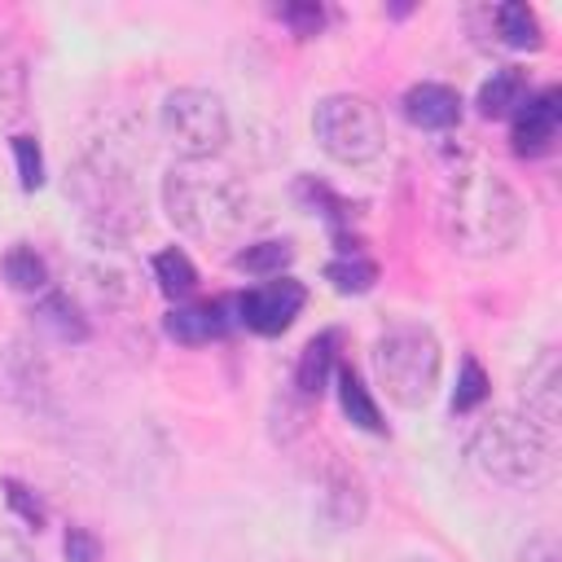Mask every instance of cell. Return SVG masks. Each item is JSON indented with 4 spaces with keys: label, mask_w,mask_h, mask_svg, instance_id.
I'll list each match as a JSON object with an SVG mask.
<instances>
[{
    "label": "cell",
    "mask_w": 562,
    "mask_h": 562,
    "mask_svg": "<svg viewBox=\"0 0 562 562\" xmlns=\"http://www.w3.org/2000/svg\"><path fill=\"white\" fill-rule=\"evenodd\" d=\"M66 198L79 206V220L101 250H123L149 224L136 162L119 149V140H92L75 158L66 171Z\"/></svg>",
    "instance_id": "obj_1"
},
{
    "label": "cell",
    "mask_w": 562,
    "mask_h": 562,
    "mask_svg": "<svg viewBox=\"0 0 562 562\" xmlns=\"http://www.w3.org/2000/svg\"><path fill=\"white\" fill-rule=\"evenodd\" d=\"M527 228L522 198L487 167H461L439 198V233L457 255L492 259L518 246Z\"/></svg>",
    "instance_id": "obj_2"
},
{
    "label": "cell",
    "mask_w": 562,
    "mask_h": 562,
    "mask_svg": "<svg viewBox=\"0 0 562 562\" xmlns=\"http://www.w3.org/2000/svg\"><path fill=\"white\" fill-rule=\"evenodd\" d=\"M162 211L167 220L193 237V241H206V246H220V241H237L250 220H255V198L250 189L241 184V176L215 158H202V162H171L167 176H162Z\"/></svg>",
    "instance_id": "obj_3"
},
{
    "label": "cell",
    "mask_w": 562,
    "mask_h": 562,
    "mask_svg": "<svg viewBox=\"0 0 562 562\" xmlns=\"http://www.w3.org/2000/svg\"><path fill=\"white\" fill-rule=\"evenodd\" d=\"M470 461L496 479V483H509V487H540L549 483L553 474V435L540 430L527 413L518 408H501V413H487L474 430H470V443H465Z\"/></svg>",
    "instance_id": "obj_4"
},
{
    "label": "cell",
    "mask_w": 562,
    "mask_h": 562,
    "mask_svg": "<svg viewBox=\"0 0 562 562\" xmlns=\"http://www.w3.org/2000/svg\"><path fill=\"white\" fill-rule=\"evenodd\" d=\"M373 373L391 404L400 408H426L439 391L443 373V347L430 325L422 321H395L373 338Z\"/></svg>",
    "instance_id": "obj_5"
},
{
    "label": "cell",
    "mask_w": 562,
    "mask_h": 562,
    "mask_svg": "<svg viewBox=\"0 0 562 562\" xmlns=\"http://www.w3.org/2000/svg\"><path fill=\"white\" fill-rule=\"evenodd\" d=\"M312 136L342 167H364V162L382 158V149H386L382 110L369 97H356V92L321 97L316 110H312Z\"/></svg>",
    "instance_id": "obj_6"
},
{
    "label": "cell",
    "mask_w": 562,
    "mask_h": 562,
    "mask_svg": "<svg viewBox=\"0 0 562 562\" xmlns=\"http://www.w3.org/2000/svg\"><path fill=\"white\" fill-rule=\"evenodd\" d=\"M158 127L167 136V145L184 158V162H202V158H220L224 145L233 140V119L220 92L211 88H171L158 105Z\"/></svg>",
    "instance_id": "obj_7"
},
{
    "label": "cell",
    "mask_w": 562,
    "mask_h": 562,
    "mask_svg": "<svg viewBox=\"0 0 562 562\" xmlns=\"http://www.w3.org/2000/svg\"><path fill=\"white\" fill-rule=\"evenodd\" d=\"M0 400L22 413L53 408V369L31 338H9L0 347Z\"/></svg>",
    "instance_id": "obj_8"
},
{
    "label": "cell",
    "mask_w": 562,
    "mask_h": 562,
    "mask_svg": "<svg viewBox=\"0 0 562 562\" xmlns=\"http://www.w3.org/2000/svg\"><path fill=\"white\" fill-rule=\"evenodd\" d=\"M307 303V290L303 281L294 277H272L263 285H250L233 299V321L246 325L250 334H263V338H277L294 325V316L303 312Z\"/></svg>",
    "instance_id": "obj_9"
},
{
    "label": "cell",
    "mask_w": 562,
    "mask_h": 562,
    "mask_svg": "<svg viewBox=\"0 0 562 562\" xmlns=\"http://www.w3.org/2000/svg\"><path fill=\"white\" fill-rule=\"evenodd\" d=\"M316 501H321V518L338 531H356L369 514V487L338 452H325L316 470Z\"/></svg>",
    "instance_id": "obj_10"
},
{
    "label": "cell",
    "mask_w": 562,
    "mask_h": 562,
    "mask_svg": "<svg viewBox=\"0 0 562 562\" xmlns=\"http://www.w3.org/2000/svg\"><path fill=\"white\" fill-rule=\"evenodd\" d=\"M558 123H562V92L558 88H540L509 114V140H514L518 154L536 158V154H544L553 145Z\"/></svg>",
    "instance_id": "obj_11"
},
{
    "label": "cell",
    "mask_w": 562,
    "mask_h": 562,
    "mask_svg": "<svg viewBox=\"0 0 562 562\" xmlns=\"http://www.w3.org/2000/svg\"><path fill=\"white\" fill-rule=\"evenodd\" d=\"M518 400H522V408L518 413H527L540 430H558V417H562V369H558V351H540L531 364H527V373H522V382H518Z\"/></svg>",
    "instance_id": "obj_12"
},
{
    "label": "cell",
    "mask_w": 562,
    "mask_h": 562,
    "mask_svg": "<svg viewBox=\"0 0 562 562\" xmlns=\"http://www.w3.org/2000/svg\"><path fill=\"white\" fill-rule=\"evenodd\" d=\"M233 325V299H202V303H176L167 312V334L180 347H202L224 338Z\"/></svg>",
    "instance_id": "obj_13"
},
{
    "label": "cell",
    "mask_w": 562,
    "mask_h": 562,
    "mask_svg": "<svg viewBox=\"0 0 562 562\" xmlns=\"http://www.w3.org/2000/svg\"><path fill=\"white\" fill-rule=\"evenodd\" d=\"M404 119L422 132H448L461 123V92L448 83H435V79L413 83L404 92Z\"/></svg>",
    "instance_id": "obj_14"
},
{
    "label": "cell",
    "mask_w": 562,
    "mask_h": 562,
    "mask_svg": "<svg viewBox=\"0 0 562 562\" xmlns=\"http://www.w3.org/2000/svg\"><path fill=\"white\" fill-rule=\"evenodd\" d=\"M338 347H342V334L338 329H321L316 338L303 342L299 364H294V395H303L307 404L321 400V391L334 382V369L342 364L338 360Z\"/></svg>",
    "instance_id": "obj_15"
},
{
    "label": "cell",
    "mask_w": 562,
    "mask_h": 562,
    "mask_svg": "<svg viewBox=\"0 0 562 562\" xmlns=\"http://www.w3.org/2000/svg\"><path fill=\"white\" fill-rule=\"evenodd\" d=\"M31 316H35V325L48 329L57 342H88V334H92V325H88V316L79 312V303H75L70 294H61V290H44Z\"/></svg>",
    "instance_id": "obj_16"
},
{
    "label": "cell",
    "mask_w": 562,
    "mask_h": 562,
    "mask_svg": "<svg viewBox=\"0 0 562 562\" xmlns=\"http://www.w3.org/2000/svg\"><path fill=\"white\" fill-rule=\"evenodd\" d=\"M527 97H531L527 70L501 66V70H492V75L483 79V88H479V114H483V119H509Z\"/></svg>",
    "instance_id": "obj_17"
},
{
    "label": "cell",
    "mask_w": 562,
    "mask_h": 562,
    "mask_svg": "<svg viewBox=\"0 0 562 562\" xmlns=\"http://www.w3.org/2000/svg\"><path fill=\"white\" fill-rule=\"evenodd\" d=\"M334 386H338V404H342V413H347L351 426H360L369 435H382L386 430V422L378 413V400L369 395V386L360 382V373L351 364H338L334 369Z\"/></svg>",
    "instance_id": "obj_18"
},
{
    "label": "cell",
    "mask_w": 562,
    "mask_h": 562,
    "mask_svg": "<svg viewBox=\"0 0 562 562\" xmlns=\"http://www.w3.org/2000/svg\"><path fill=\"white\" fill-rule=\"evenodd\" d=\"M0 272L9 281V290H18V294H44L48 290V263L26 241H18V246H9L0 255Z\"/></svg>",
    "instance_id": "obj_19"
},
{
    "label": "cell",
    "mask_w": 562,
    "mask_h": 562,
    "mask_svg": "<svg viewBox=\"0 0 562 562\" xmlns=\"http://www.w3.org/2000/svg\"><path fill=\"white\" fill-rule=\"evenodd\" d=\"M88 281H92V290L101 294V303H110V307H136V303H140V281H136V272L123 268V263H114V259H92V263H88Z\"/></svg>",
    "instance_id": "obj_20"
},
{
    "label": "cell",
    "mask_w": 562,
    "mask_h": 562,
    "mask_svg": "<svg viewBox=\"0 0 562 562\" xmlns=\"http://www.w3.org/2000/svg\"><path fill=\"white\" fill-rule=\"evenodd\" d=\"M492 22H496L501 44H509V48H540V44H544V31H540L536 9L522 4V0L496 4V9H492Z\"/></svg>",
    "instance_id": "obj_21"
},
{
    "label": "cell",
    "mask_w": 562,
    "mask_h": 562,
    "mask_svg": "<svg viewBox=\"0 0 562 562\" xmlns=\"http://www.w3.org/2000/svg\"><path fill=\"white\" fill-rule=\"evenodd\" d=\"M294 263V241L290 237H268V241H250L246 250L233 255V268L237 272H250V277H285V268Z\"/></svg>",
    "instance_id": "obj_22"
},
{
    "label": "cell",
    "mask_w": 562,
    "mask_h": 562,
    "mask_svg": "<svg viewBox=\"0 0 562 562\" xmlns=\"http://www.w3.org/2000/svg\"><path fill=\"white\" fill-rule=\"evenodd\" d=\"M149 272H154L158 290H162L167 299H184V294L198 290V268H193V259H189L184 250H176V246L158 250V255L149 259Z\"/></svg>",
    "instance_id": "obj_23"
},
{
    "label": "cell",
    "mask_w": 562,
    "mask_h": 562,
    "mask_svg": "<svg viewBox=\"0 0 562 562\" xmlns=\"http://www.w3.org/2000/svg\"><path fill=\"white\" fill-rule=\"evenodd\" d=\"M325 281L338 290V294H364L373 281H378V268L356 250V255H338L325 263Z\"/></svg>",
    "instance_id": "obj_24"
},
{
    "label": "cell",
    "mask_w": 562,
    "mask_h": 562,
    "mask_svg": "<svg viewBox=\"0 0 562 562\" xmlns=\"http://www.w3.org/2000/svg\"><path fill=\"white\" fill-rule=\"evenodd\" d=\"M487 395H492V382H487L483 364L474 356H461V373H457V386H452V413H474Z\"/></svg>",
    "instance_id": "obj_25"
},
{
    "label": "cell",
    "mask_w": 562,
    "mask_h": 562,
    "mask_svg": "<svg viewBox=\"0 0 562 562\" xmlns=\"http://www.w3.org/2000/svg\"><path fill=\"white\" fill-rule=\"evenodd\" d=\"M26 110V70L18 53H0V119H18Z\"/></svg>",
    "instance_id": "obj_26"
},
{
    "label": "cell",
    "mask_w": 562,
    "mask_h": 562,
    "mask_svg": "<svg viewBox=\"0 0 562 562\" xmlns=\"http://www.w3.org/2000/svg\"><path fill=\"white\" fill-rule=\"evenodd\" d=\"M13 162H18V180L26 193H35L44 184V154H40V140L35 136H13Z\"/></svg>",
    "instance_id": "obj_27"
},
{
    "label": "cell",
    "mask_w": 562,
    "mask_h": 562,
    "mask_svg": "<svg viewBox=\"0 0 562 562\" xmlns=\"http://www.w3.org/2000/svg\"><path fill=\"white\" fill-rule=\"evenodd\" d=\"M4 501H9V505H13V509H18V514H22V518H26L35 531L44 527L48 509H44V501H40V496H35L26 483H18V479H4Z\"/></svg>",
    "instance_id": "obj_28"
},
{
    "label": "cell",
    "mask_w": 562,
    "mask_h": 562,
    "mask_svg": "<svg viewBox=\"0 0 562 562\" xmlns=\"http://www.w3.org/2000/svg\"><path fill=\"white\" fill-rule=\"evenodd\" d=\"M277 13H281V22H290V31L303 35V40L325 26V9H321V4H281Z\"/></svg>",
    "instance_id": "obj_29"
},
{
    "label": "cell",
    "mask_w": 562,
    "mask_h": 562,
    "mask_svg": "<svg viewBox=\"0 0 562 562\" xmlns=\"http://www.w3.org/2000/svg\"><path fill=\"white\" fill-rule=\"evenodd\" d=\"M514 562H562V544H558V536L536 531V536H527V540L518 544Z\"/></svg>",
    "instance_id": "obj_30"
},
{
    "label": "cell",
    "mask_w": 562,
    "mask_h": 562,
    "mask_svg": "<svg viewBox=\"0 0 562 562\" xmlns=\"http://www.w3.org/2000/svg\"><path fill=\"white\" fill-rule=\"evenodd\" d=\"M66 562H101V540L88 527H66Z\"/></svg>",
    "instance_id": "obj_31"
},
{
    "label": "cell",
    "mask_w": 562,
    "mask_h": 562,
    "mask_svg": "<svg viewBox=\"0 0 562 562\" xmlns=\"http://www.w3.org/2000/svg\"><path fill=\"white\" fill-rule=\"evenodd\" d=\"M0 562H35V553L26 549V540H22V536L0 531Z\"/></svg>",
    "instance_id": "obj_32"
},
{
    "label": "cell",
    "mask_w": 562,
    "mask_h": 562,
    "mask_svg": "<svg viewBox=\"0 0 562 562\" xmlns=\"http://www.w3.org/2000/svg\"><path fill=\"white\" fill-rule=\"evenodd\" d=\"M400 562H435V558H400Z\"/></svg>",
    "instance_id": "obj_33"
}]
</instances>
